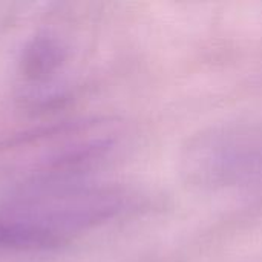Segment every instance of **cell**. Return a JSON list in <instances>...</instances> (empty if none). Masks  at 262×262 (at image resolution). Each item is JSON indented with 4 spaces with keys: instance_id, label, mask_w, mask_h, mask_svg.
Returning a JSON list of instances; mask_svg holds the SVG:
<instances>
[{
    "instance_id": "6da1fadb",
    "label": "cell",
    "mask_w": 262,
    "mask_h": 262,
    "mask_svg": "<svg viewBox=\"0 0 262 262\" xmlns=\"http://www.w3.org/2000/svg\"><path fill=\"white\" fill-rule=\"evenodd\" d=\"M126 206L115 189L51 183L31 186L0 206V249L51 250L109 221Z\"/></svg>"
},
{
    "instance_id": "7a4b0ae2",
    "label": "cell",
    "mask_w": 262,
    "mask_h": 262,
    "mask_svg": "<svg viewBox=\"0 0 262 262\" xmlns=\"http://www.w3.org/2000/svg\"><path fill=\"white\" fill-rule=\"evenodd\" d=\"M112 146L104 123H64L20 137L0 149V169L26 187L64 183L100 161Z\"/></svg>"
},
{
    "instance_id": "3957f363",
    "label": "cell",
    "mask_w": 262,
    "mask_h": 262,
    "mask_svg": "<svg viewBox=\"0 0 262 262\" xmlns=\"http://www.w3.org/2000/svg\"><path fill=\"white\" fill-rule=\"evenodd\" d=\"M64 60L66 52L57 38L51 35H38L23 51L21 75L28 84L41 88L55 77Z\"/></svg>"
}]
</instances>
